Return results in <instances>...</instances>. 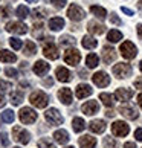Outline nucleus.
Returning <instances> with one entry per match:
<instances>
[{
  "label": "nucleus",
  "mask_w": 142,
  "mask_h": 148,
  "mask_svg": "<svg viewBox=\"0 0 142 148\" xmlns=\"http://www.w3.org/2000/svg\"><path fill=\"white\" fill-rule=\"evenodd\" d=\"M29 101H31L32 106L37 107V108H45L47 104H49V96L43 90H37V92H32L31 93Z\"/></svg>",
  "instance_id": "1"
},
{
  "label": "nucleus",
  "mask_w": 142,
  "mask_h": 148,
  "mask_svg": "<svg viewBox=\"0 0 142 148\" xmlns=\"http://www.w3.org/2000/svg\"><path fill=\"white\" fill-rule=\"evenodd\" d=\"M12 139L17 140L21 145H28L29 140H31V133L28 130L21 128L20 125H15V127L12 128Z\"/></svg>",
  "instance_id": "2"
},
{
  "label": "nucleus",
  "mask_w": 142,
  "mask_h": 148,
  "mask_svg": "<svg viewBox=\"0 0 142 148\" xmlns=\"http://www.w3.org/2000/svg\"><path fill=\"white\" fill-rule=\"evenodd\" d=\"M46 40L47 41H45V45H43V53H45V57L49 58V60H57L60 57V53H58V47L55 46V43H54V38L49 37Z\"/></svg>",
  "instance_id": "3"
},
{
  "label": "nucleus",
  "mask_w": 142,
  "mask_h": 148,
  "mask_svg": "<svg viewBox=\"0 0 142 148\" xmlns=\"http://www.w3.org/2000/svg\"><path fill=\"white\" fill-rule=\"evenodd\" d=\"M132 72H133V69L128 63H118V64L113 66V75L119 79L132 76Z\"/></svg>",
  "instance_id": "4"
},
{
  "label": "nucleus",
  "mask_w": 142,
  "mask_h": 148,
  "mask_svg": "<svg viewBox=\"0 0 142 148\" xmlns=\"http://www.w3.org/2000/svg\"><path fill=\"white\" fill-rule=\"evenodd\" d=\"M19 118H20V122H23V124H34L38 116H37V112L34 108L23 107L19 113Z\"/></svg>",
  "instance_id": "5"
},
{
  "label": "nucleus",
  "mask_w": 142,
  "mask_h": 148,
  "mask_svg": "<svg viewBox=\"0 0 142 148\" xmlns=\"http://www.w3.org/2000/svg\"><path fill=\"white\" fill-rule=\"evenodd\" d=\"M119 51H121V55L125 60H133L138 55V47H136L132 41H124L121 45V47H119Z\"/></svg>",
  "instance_id": "6"
},
{
  "label": "nucleus",
  "mask_w": 142,
  "mask_h": 148,
  "mask_svg": "<svg viewBox=\"0 0 142 148\" xmlns=\"http://www.w3.org/2000/svg\"><path fill=\"white\" fill-rule=\"evenodd\" d=\"M112 133L115 136H118V138H124V136H127L130 133V127L124 121H115L112 124Z\"/></svg>",
  "instance_id": "7"
},
{
  "label": "nucleus",
  "mask_w": 142,
  "mask_h": 148,
  "mask_svg": "<svg viewBox=\"0 0 142 148\" xmlns=\"http://www.w3.org/2000/svg\"><path fill=\"white\" fill-rule=\"evenodd\" d=\"M45 118H46V121L51 125H61L64 122V118L61 116V113H60L57 108H54V107L49 108V110H46Z\"/></svg>",
  "instance_id": "8"
},
{
  "label": "nucleus",
  "mask_w": 142,
  "mask_h": 148,
  "mask_svg": "<svg viewBox=\"0 0 142 148\" xmlns=\"http://www.w3.org/2000/svg\"><path fill=\"white\" fill-rule=\"evenodd\" d=\"M67 17L70 20H73V21H81V20L86 17V12H84V9L81 8V6L72 3L69 6V9H67Z\"/></svg>",
  "instance_id": "9"
},
{
  "label": "nucleus",
  "mask_w": 142,
  "mask_h": 148,
  "mask_svg": "<svg viewBox=\"0 0 142 148\" xmlns=\"http://www.w3.org/2000/svg\"><path fill=\"white\" fill-rule=\"evenodd\" d=\"M6 29L8 32H11V34H17V35H23L28 32V26H26L25 23H21V21H9V23H6Z\"/></svg>",
  "instance_id": "10"
},
{
  "label": "nucleus",
  "mask_w": 142,
  "mask_h": 148,
  "mask_svg": "<svg viewBox=\"0 0 142 148\" xmlns=\"http://www.w3.org/2000/svg\"><path fill=\"white\" fill-rule=\"evenodd\" d=\"M64 61L66 64H70V66H76L80 61H81V53L78 49H69V51L64 53Z\"/></svg>",
  "instance_id": "11"
},
{
  "label": "nucleus",
  "mask_w": 142,
  "mask_h": 148,
  "mask_svg": "<svg viewBox=\"0 0 142 148\" xmlns=\"http://www.w3.org/2000/svg\"><path fill=\"white\" fill-rule=\"evenodd\" d=\"M92 81L95 83V86L98 87H107L110 84V76H108L106 72H96L93 76H92Z\"/></svg>",
  "instance_id": "12"
},
{
  "label": "nucleus",
  "mask_w": 142,
  "mask_h": 148,
  "mask_svg": "<svg viewBox=\"0 0 142 148\" xmlns=\"http://www.w3.org/2000/svg\"><path fill=\"white\" fill-rule=\"evenodd\" d=\"M92 93H93V89H92L89 84H78L75 89V95L78 99H84V98L90 96Z\"/></svg>",
  "instance_id": "13"
},
{
  "label": "nucleus",
  "mask_w": 142,
  "mask_h": 148,
  "mask_svg": "<svg viewBox=\"0 0 142 148\" xmlns=\"http://www.w3.org/2000/svg\"><path fill=\"white\" fill-rule=\"evenodd\" d=\"M119 113H121L124 118L132 119V121L138 119V116H139L138 110H136L134 107H132V106H121V107H119Z\"/></svg>",
  "instance_id": "14"
},
{
  "label": "nucleus",
  "mask_w": 142,
  "mask_h": 148,
  "mask_svg": "<svg viewBox=\"0 0 142 148\" xmlns=\"http://www.w3.org/2000/svg\"><path fill=\"white\" fill-rule=\"evenodd\" d=\"M132 96H133V90L132 89H125V87H121V89H118L116 92H115V98H116L118 101H121V102L130 101Z\"/></svg>",
  "instance_id": "15"
},
{
  "label": "nucleus",
  "mask_w": 142,
  "mask_h": 148,
  "mask_svg": "<svg viewBox=\"0 0 142 148\" xmlns=\"http://www.w3.org/2000/svg\"><path fill=\"white\" fill-rule=\"evenodd\" d=\"M81 110H83V113L87 114V116H92V114L98 113V110H99V104H98L96 101H87L81 106Z\"/></svg>",
  "instance_id": "16"
},
{
  "label": "nucleus",
  "mask_w": 142,
  "mask_h": 148,
  "mask_svg": "<svg viewBox=\"0 0 142 148\" xmlns=\"http://www.w3.org/2000/svg\"><path fill=\"white\" fill-rule=\"evenodd\" d=\"M87 31H89L90 34H93V35H101V34L106 32V26L98 23L96 20H90L89 23H87Z\"/></svg>",
  "instance_id": "17"
},
{
  "label": "nucleus",
  "mask_w": 142,
  "mask_h": 148,
  "mask_svg": "<svg viewBox=\"0 0 142 148\" xmlns=\"http://www.w3.org/2000/svg\"><path fill=\"white\" fill-rule=\"evenodd\" d=\"M49 69H51V64L43 61V60H38L37 63H34V67H32V70H34L38 76H45L49 72Z\"/></svg>",
  "instance_id": "18"
},
{
  "label": "nucleus",
  "mask_w": 142,
  "mask_h": 148,
  "mask_svg": "<svg viewBox=\"0 0 142 148\" xmlns=\"http://www.w3.org/2000/svg\"><path fill=\"white\" fill-rule=\"evenodd\" d=\"M116 60V51L110 46H104L102 47V61L106 64H110Z\"/></svg>",
  "instance_id": "19"
},
{
  "label": "nucleus",
  "mask_w": 142,
  "mask_h": 148,
  "mask_svg": "<svg viewBox=\"0 0 142 148\" xmlns=\"http://www.w3.org/2000/svg\"><path fill=\"white\" fill-rule=\"evenodd\" d=\"M89 128H90V131H93V133L101 134V133H104V131H106L107 125H106V122L102 119H93L89 124Z\"/></svg>",
  "instance_id": "20"
},
{
  "label": "nucleus",
  "mask_w": 142,
  "mask_h": 148,
  "mask_svg": "<svg viewBox=\"0 0 142 148\" xmlns=\"http://www.w3.org/2000/svg\"><path fill=\"white\" fill-rule=\"evenodd\" d=\"M58 99L61 101L64 106H69L72 102V90L67 89V87H63V89L58 90Z\"/></svg>",
  "instance_id": "21"
},
{
  "label": "nucleus",
  "mask_w": 142,
  "mask_h": 148,
  "mask_svg": "<svg viewBox=\"0 0 142 148\" xmlns=\"http://www.w3.org/2000/svg\"><path fill=\"white\" fill-rule=\"evenodd\" d=\"M78 144H80L81 148H95L96 147V139L90 134H84V136L80 138Z\"/></svg>",
  "instance_id": "22"
},
{
  "label": "nucleus",
  "mask_w": 142,
  "mask_h": 148,
  "mask_svg": "<svg viewBox=\"0 0 142 148\" xmlns=\"http://www.w3.org/2000/svg\"><path fill=\"white\" fill-rule=\"evenodd\" d=\"M55 76H57L58 81H61V83H69V81L72 79V73H70L66 67H57Z\"/></svg>",
  "instance_id": "23"
},
{
  "label": "nucleus",
  "mask_w": 142,
  "mask_h": 148,
  "mask_svg": "<svg viewBox=\"0 0 142 148\" xmlns=\"http://www.w3.org/2000/svg\"><path fill=\"white\" fill-rule=\"evenodd\" d=\"M69 133L66 130H57L55 133H54V140L57 142V144H60V145H64V144H67L69 142Z\"/></svg>",
  "instance_id": "24"
},
{
  "label": "nucleus",
  "mask_w": 142,
  "mask_h": 148,
  "mask_svg": "<svg viewBox=\"0 0 142 148\" xmlns=\"http://www.w3.org/2000/svg\"><path fill=\"white\" fill-rule=\"evenodd\" d=\"M64 28V20L61 17H52L49 20V29L51 31H61Z\"/></svg>",
  "instance_id": "25"
},
{
  "label": "nucleus",
  "mask_w": 142,
  "mask_h": 148,
  "mask_svg": "<svg viewBox=\"0 0 142 148\" xmlns=\"http://www.w3.org/2000/svg\"><path fill=\"white\" fill-rule=\"evenodd\" d=\"M15 60H17L15 53L6 51V49H2V51H0V61H3V63H14Z\"/></svg>",
  "instance_id": "26"
},
{
  "label": "nucleus",
  "mask_w": 142,
  "mask_h": 148,
  "mask_svg": "<svg viewBox=\"0 0 142 148\" xmlns=\"http://www.w3.org/2000/svg\"><path fill=\"white\" fill-rule=\"evenodd\" d=\"M72 128L75 133H81L84 128H86V122L83 118H73L72 119Z\"/></svg>",
  "instance_id": "27"
},
{
  "label": "nucleus",
  "mask_w": 142,
  "mask_h": 148,
  "mask_svg": "<svg viewBox=\"0 0 142 148\" xmlns=\"http://www.w3.org/2000/svg\"><path fill=\"white\" fill-rule=\"evenodd\" d=\"M81 45L86 49H95L98 46V40H95V38L90 37V35H86L83 40H81Z\"/></svg>",
  "instance_id": "28"
},
{
  "label": "nucleus",
  "mask_w": 142,
  "mask_h": 148,
  "mask_svg": "<svg viewBox=\"0 0 142 148\" xmlns=\"http://www.w3.org/2000/svg\"><path fill=\"white\" fill-rule=\"evenodd\" d=\"M90 12L93 15H96L98 18H101V20H104L107 17V11L104 8H101V6H96V5H92L90 6Z\"/></svg>",
  "instance_id": "29"
},
{
  "label": "nucleus",
  "mask_w": 142,
  "mask_h": 148,
  "mask_svg": "<svg viewBox=\"0 0 142 148\" xmlns=\"http://www.w3.org/2000/svg\"><path fill=\"white\" fill-rule=\"evenodd\" d=\"M37 52V46H35V43L32 41V40H28V41H25V55L26 57H32L34 53Z\"/></svg>",
  "instance_id": "30"
},
{
  "label": "nucleus",
  "mask_w": 142,
  "mask_h": 148,
  "mask_svg": "<svg viewBox=\"0 0 142 148\" xmlns=\"http://www.w3.org/2000/svg\"><path fill=\"white\" fill-rule=\"evenodd\" d=\"M98 63H99V58H98L96 53H89V55L86 57V64L89 69H95L98 66Z\"/></svg>",
  "instance_id": "31"
},
{
  "label": "nucleus",
  "mask_w": 142,
  "mask_h": 148,
  "mask_svg": "<svg viewBox=\"0 0 142 148\" xmlns=\"http://www.w3.org/2000/svg\"><path fill=\"white\" fill-rule=\"evenodd\" d=\"M107 40L110 43H118L119 40H122V32L118 31V29H112L107 34Z\"/></svg>",
  "instance_id": "32"
},
{
  "label": "nucleus",
  "mask_w": 142,
  "mask_h": 148,
  "mask_svg": "<svg viewBox=\"0 0 142 148\" xmlns=\"http://www.w3.org/2000/svg\"><path fill=\"white\" fill-rule=\"evenodd\" d=\"M15 14H17V17H19V18L25 20L26 17H29V8H28V6H25V5H20V6L15 9Z\"/></svg>",
  "instance_id": "33"
},
{
  "label": "nucleus",
  "mask_w": 142,
  "mask_h": 148,
  "mask_svg": "<svg viewBox=\"0 0 142 148\" xmlns=\"http://www.w3.org/2000/svg\"><path fill=\"white\" fill-rule=\"evenodd\" d=\"M76 40L70 35H61L60 37V45L61 46H75Z\"/></svg>",
  "instance_id": "34"
},
{
  "label": "nucleus",
  "mask_w": 142,
  "mask_h": 148,
  "mask_svg": "<svg viewBox=\"0 0 142 148\" xmlns=\"http://www.w3.org/2000/svg\"><path fill=\"white\" fill-rule=\"evenodd\" d=\"M23 101V93L21 92H12L11 93V104L12 106H20Z\"/></svg>",
  "instance_id": "35"
},
{
  "label": "nucleus",
  "mask_w": 142,
  "mask_h": 148,
  "mask_svg": "<svg viewBox=\"0 0 142 148\" xmlns=\"http://www.w3.org/2000/svg\"><path fill=\"white\" fill-rule=\"evenodd\" d=\"M99 99L102 101V104H104L106 107H112L113 106V96L110 95V93H101L99 95Z\"/></svg>",
  "instance_id": "36"
},
{
  "label": "nucleus",
  "mask_w": 142,
  "mask_h": 148,
  "mask_svg": "<svg viewBox=\"0 0 142 148\" xmlns=\"http://www.w3.org/2000/svg\"><path fill=\"white\" fill-rule=\"evenodd\" d=\"M2 119H3V122H6V124H12L14 119H15V114H14L12 110H5L2 113Z\"/></svg>",
  "instance_id": "37"
},
{
  "label": "nucleus",
  "mask_w": 142,
  "mask_h": 148,
  "mask_svg": "<svg viewBox=\"0 0 142 148\" xmlns=\"http://www.w3.org/2000/svg\"><path fill=\"white\" fill-rule=\"evenodd\" d=\"M104 148H118V142L110 136H107V138H104Z\"/></svg>",
  "instance_id": "38"
},
{
  "label": "nucleus",
  "mask_w": 142,
  "mask_h": 148,
  "mask_svg": "<svg viewBox=\"0 0 142 148\" xmlns=\"http://www.w3.org/2000/svg\"><path fill=\"white\" fill-rule=\"evenodd\" d=\"M9 45H11V47L14 49V51H19V49H21V46H23V43H21V40L20 38H11L9 40Z\"/></svg>",
  "instance_id": "39"
},
{
  "label": "nucleus",
  "mask_w": 142,
  "mask_h": 148,
  "mask_svg": "<svg viewBox=\"0 0 142 148\" xmlns=\"http://www.w3.org/2000/svg\"><path fill=\"white\" fill-rule=\"evenodd\" d=\"M38 148H55V147H54V144L49 142V139L43 138V139L38 140Z\"/></svg>",
  "instance_id": "40"
},
{
  "label": "nucleus",
  "mask_w": 142,
  "mask_h": 148,
  "mask_svg": "<svg viewBox=\"0 0 142 148\" xmlns=\"http://www.w3.org/2000/svg\"><path fill=\"white\" fill-rule=\"evenodd\" d=\"M66 2H67V0H51V3H52L57 9L64 8V6H66Z\"/></svg>",
  "instance_id": "41"
},
{
  "label": "nucleus",
  "mask_w": 142,
  "mask_h": 148,
  "mask_svg": "<svg viewBox=\"0 0 142 148\" xmlns=\"http://www.w3.org/2000/svg\"><path fill=\"white\" fill-rule=\"evenodd\" d=\"M9 89H12V84L8 83V81H2V79H0V90H2V92H8Z\"/></svg>",
  "instance_id": "42"
},
{
  "label": "nucleus",
  "mask_w": 142,
  "mask_h": 148,
  "mask_svg": "<svg viewBox=\"0 0 142 148\" xmlns=\"http://www.w3.org/2000/svg\"><path fill=\"white\" fill-rule=\"evenodd\" d=\"M5 73H6L8 76H11V78H17L19 76V72L15 69H12V67H6L5 69Z\"/></svg>",
  "instance_id": "43"
},
{
  "label": "nucleus",
  "mask_w": 142,
  "mask_h": 148,
  "mask_svg": "<svg viewBox=\"0 0 142 148\" xmlns=\"http://www.w3.org/2000/svg\"><path fill=\"white\" fill-rule=\"evenodd\" d=\"M0 15H2V17H9L11 15V6L9 5H6V6H3L0 9Z\"/></svg>",
  "instance_id": "44"
},
{
  "label": "nucleus",
  "mask_w": 142,
  "mask_h": 148,
  "mask_svg": "<svg viewBox=\"0 0 142 148\" xmlns=\"http://www.w3.org/2000/svg\"><path fill=\"white\" fill-rule=\"evenodd\" d=\"M110 21H112L113 25H118V26H119V25H122L121 18H119V17H118V15L115 14V12H112V14H110Z\"/></svg>",
  "instance_id": "45"
},
{
  "label": "nucleus",
  "mask_w": 142,
  "mask_h": 148,
  "mask_svg": "<svg viewBox=\"0 0 142 148\" xmlns=\"http://www.w3.org/2000/svg\"><path fill=\"white\" fill-rule=\"evenodd\" d=\"M0 139H2L3 147H8L9 145V139H8V134L6 133H0Z\"/></svg>",
  "instance_id": "46"
},
{
  "label": "nucleus",
  "mask_w": 142,
  "mask_h": 148,
  "mask_svg": "<svg viewBox=\"0 0 142 148\" xmlns=\"http://www.w3.org/2000/svg\"><path fill=\"white\" fill-rule=\"evenodd\" d=\"M134 138H136V140L142 142V128H136V131H134Z\"/></svg>",
  "instance_id": "47"
},
{
  "label": "nucleus",
  "mask_w": 142,
  "mask_h": 148,
  "mask_svg": "<svg viewBox=\"0 0 142 148\" xmlns=\"http://www.w3.org/2000/svg\"><path fill=\"white\" fill-rule=\"evenodd\" d=\"M136 31H138V37L142 40V23H139L138 26H136Z\"/></svg>",
  "instance_id": "48"
},
{
  "label": "nucleus",
  "mask_w": 142,
  "mask_h": 148,
  "mask_svg": "<svg viewBox=\"0 0 142 148\" xmlns=\"http://www.w3.org/2000/svg\"><path fill=\"white\" fill-rule=\"evenodd\" d=\"M121 9H122V12H124V14H127V15H133V14H134L132 9H128V8H125V6H122Z\"/></svg>",
  "instance_id": "49"
},
{
  "label": "nucleus",
  "mask_w": 142,
  "mask_h": 148,
  "mask_svg": "<svg viewBox=\"0 0 142 148\" xmlns=\"http://www.w3.org/2000/svg\"><path fill=\"white\" fill-rule=\"evenodd\" d=\"M124 148H138V147H136L134 142H125V144H124Z\"/></svg>",
  "instance_id": "50"
},
{
  "label": "nucleus",
  "mask_w": 142,
  "mask_h": 148,
  "mask_svg": "<svg viewBox=\"0 0 142 148\" xmlns=\"http://www.w3.org/2000/svg\"><path fill=\"white\" fill-rule=\"evenodd\" d=\"M43 84H45V86H52V84H54V79H52V78H47V79L43 81Z\"/></svg>",
  "instance_id": "51"
},
{
  "label": "nucleus",
  "mask_w": 142,
  "mask_h": 148,
  "mask_svg": "<svg viewBox=\"0 0 142 148\" xmlns=\"http://www.w3.org/2000/svg\"><path fill=\"white\" fill-rule=\"evenodd\" d=\"M5 104H6V99H5V96H3V95H0V108L5 107Z\"/></svg>",
  "instance_id": "52"
},
{
  "label": "nucleus",
  "mask_w": 142,
  "mask_h": 148,
  "mask_svg": "<svg viewBox=\"0 0 142 148\" xmlns=\"http://www.w3.org/2000/svg\"><path fill=\"white\" fill-rule=\"evenodd\" d=\"M134 87H138V89H142V79H136V81H134Z\"/></svg>",
  "instance_id": "53"
},
{
  "label": "nucleus",
  "mask_w": 142,
  "mask_h": 148,
  "mask_svg": "<svg viewBox=\"0 0 142 148\" xmlns=\"http://www.w3.org/2000/svg\"><path fill=\"white\" fill-rule=\"evenodd\" d=\"M106 116H107V118H113V116H115V112H113V110H107V112H106Z\"/></svg>",
  "instance_id": "54"
},
{
  "label": "nucleus",
  "mask_w": 142,
  "mask_h": 148,
  "mask_svg": "<svg viewBox=\"0 0 142 148\" xmlns=\"http://www.w3.org/2000/svg\"><path fill=\"white\" fill-rule=\"evenodd\" d=\"M80 78H87V72L83 69V70H80Z\"/></svg>",
  "instance_id": "55"
},
{
  "label": "nucleus",
  "mask_w": 142,
  "mask_h": 148,
  "mask_svg": "<svg viewBox=\"0 0 142 148\" xmlns=\"http://www.w3.org/2000/svg\"><path fill=\"white\" fill-rule=\"evenodd\" d=\"M138 104H139V107L142 108V93H139V95H138Z\"/></svg>",
  "instance_id": "56"
},
{
  "label": "nucleus",
  "mask_w": 142,
  "mask_h": 148,
  "mask_svg": "<svg viewBox=\"0 0 142 148\" xmlns=\"http://www.w3.org/2000/svg\"><path fill=\"white\" fill-rule=\"evenodd\" d=\"M138 8L142 11V0H139V2H138Z\"/></svg>",
  "instance_id": "57"
},
{
  "label": "nucleus",
  "mask_w": 142,
  "mask_h": 148,
  "mask_svg": "<svg viewBox=\"0 0 142 148\" xmlns=\"http://www.w3.org/2000/svg\"><path fill=\"white\" fill-rule=\"evenodd\" d=\"M139 69H141V72H142V60H141V63H139Z\"/></svg>",
  "instance_id": "58"
},
{
  "label": "nucleus",
  "mask_w": 142,
  "mask_h": 148,
  "mask_svg": "<svg viewBox=\"0 0 142 148\" xmlns=\"http://www.w3.org/2000/svg\"><path fill=\"white\" fill-rule=\"evenodd\" d=\"M28 2H29V3H35V2H37V0H28Z\"/></svg>",
  "instance_id": "59"
},
{
  "label": "nucleus",
  "mask_w": 142,
  "mask_h": 148,
  "mask_svg": "<svg viewBox=\"0 0 142 148\" xmlns=\"http://www.w3.org/2000/svg\"><path fill=\"white\" fill-rule=\"evenodd\" d=\"M66 148H73V147H66Z\"/></svg>",
  "instance_id": "60"
},
{
  "label": "nucleus",
  "mask_w": 142,
  "mask_h": 148,
  "mask_svg": "<svg viewBox=\"0 0 142 148\" xmlns=\"http://www.w3.org/2000/svg\"><path fill=\"white\" fill-rule=\"evenodd\" d=\"M14 148H20V147H14Z\"/></svg>",
  "instance_id": "61"
}]
</instances>
